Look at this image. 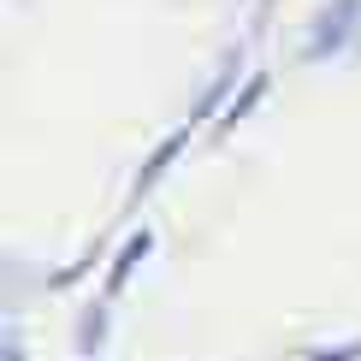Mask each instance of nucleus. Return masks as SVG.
Here are the masks:
<instances>
[{
    "mask_svg": "<svg viewBox=\"0 0 361 361\" xmlns=\"http://www.w3.org/2000/svg\"><path fill=\"white\" fill-rule=\"evenodd\" d=\"M308 361H361V343H343V350H320V355H308Z\"/></svg>",
    "mask_w": 361,
    "mask_h": 361,
    "instance_id": "423d86ee",
    "label": "nucleus"
},
{
    "mask_svg": "<svg viewBox=\"0 0 361 361\" xmlns=\"http://www.w3.org/2000/svg\"><path fill=\"white\" fill-rule=\"evenodd\" d=\"M261 95H267V78H249V83H243V95H237V101H231V113H225V130L243 125V118L261 107Z\"/></svg>",
    "mask_w": 361,
    "mask_h": 361,
    "instance_id": "20e7f679",
    "label": "nucleus"
},
{
    "mask_svg": "<svg viewBox=\"0 0 361 361\" xmlns=\"http://www.w3.org/2000/svg\"><path fill=\"white\" fill-rule=\"evenodd\" d=\"M184 137H190V130H178V137H166V142L154 148V154H148V166L137 172V195H142V190H154V184H160V172H166L172 160L184 154Z\"/></svg>",
    "mask_w": 361,
    "mask_h": 361,
    "instance_id": "f03ea898",
    "label": "nucleus"
},
{
    "mask_svg": "<svg viewBox=\"0 0 361 361\" xmlns=\"http://www.w3.org/2000/svg\"><path fill=\"white\" fill-rule=\"evenodd\" d=\"M361 30V0H332V6L314 18L308 30V59H326V54H338L343 42H350Z\"/></svg>",
    "mask_w": 361,
    "mask_h": 361,
    "instance_id": "f257e3e1",
    "label": "nucleus"
},
{
    "mask_svg": "<svg viewBox=\"0 0 361 361\" xmlns=\"http://www.w3.org/2000/svg\"><path fill=\"white\" fill-rule=\"evenodd\" d=\"M142 255H148V231H137V237H130L125 249H118V261H113V273H107V290H125V284H130V273H137V261H142Z\"/></svg>",
    "mask_w": 361,
    "mask_h": 361,
    "instance_id": "7ed1b4c3",
    "label": "nucleus"
},
{
    "mask_svg": "<svg viewBox=\"0 0 361 361\" xmlns=\"http://www.w3.org/2000/svg\"><path fill=\"white\" fill-rule=\"evenodd\" d=\"M101 320H107V314H89V320H83V350H95V343H101V332H107V326H101Z\"/></svg>",
    "mask_w": 361,
    "mask_h": 361,
    "instance_id": "39448f33",
    "label": "nucleus"
}]
</instances>
